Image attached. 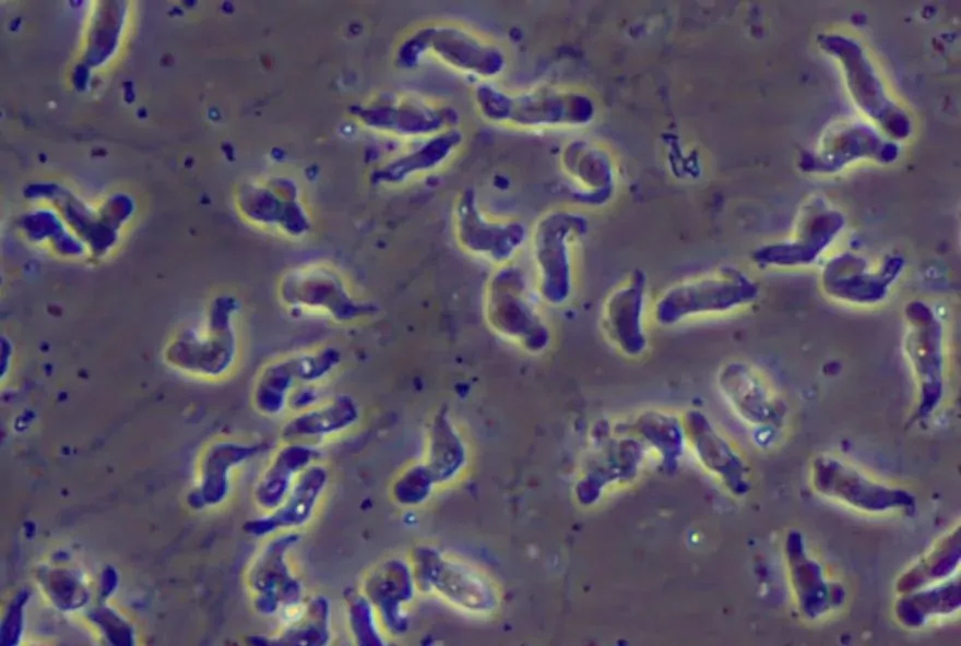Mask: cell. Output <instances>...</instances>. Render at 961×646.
Returning <instances> with one entry per match:
<instances>
[{"instance_id": "1", "label": "cell", "mask_w": 961, "mask_h": 646, "mask_svg": "<svg viewBox=\"0 0 961 646\" xmlns=\"http://www.w3.org/2000/svg\"><path fill=\"white\" fill-rule=\"evenodd\" d=\"M759 295V284L745 271L724 266L672 285L657 297L652 314L659 325L671 327L693 318L735 312Z\"/></svg>"}, {"instance_id": "2", "label": "cell", "mask_w": 961, "mask_h": 646, "mask_svg": "<svg viewBox=\"0 0 961 646\" xmlns=\"http://www.w3.org/2000/svg\"><path fill=\"white\" fill-rule=\"evenodd\" d=\"M903 352L917 391L912 421L928 418L945 393V328L935 309L924 300L904 306Z\"/></svg>"}, {"instance_id": "3", "label": "cell", "mask_w": 961, "mask_h": 646, "mask_svg": "<svg viewBox=\"0 0 961 646\" xmlns=\"http://www.w3.org/2000/svg\"><path fill=\"white\" fill-rule=\"evenodd\" d=\"M472 99L484 120L511 129L526 130L578 122L586 116L584 101L576 96L541 91H507L490 82L477 83Z\"/></svg>"}, {"instance_id": "4", "label": "cell", "mask_w": 961, "mask_h": 646, "mask_svg": "<svg viewBox=\"0 0 961 646\" xmlns=\"http://www.w3.org/2000/svg\"><path fill=\"white\" fill-rule=\"evenodd\" d=\"M277 296L289 309L320 313L339 324L355 323L378 312L375 303L352 295L337 271L323 264L285 272L278 280Z\"/></svg>"}, {"instance_id": "5", "label": "cell", "mask_w": 961, "mask_h": 646, "mask_svg": "<svg viewBox=\"0 0 961 646\" xmlns=\"http://www.w3.org/2000/svg\"><path fill=\"white\" fill-rule=\"evenodd\" d=\"M810 482L819 495L867 514L911 511L916 504L911 491L875 480L830 454L812 459Z\"/></svg>"}, {"instance_id": "6", "label": "cell", "mask_w": 961, "mask_h": 646, "mask_svg": "<svg viewBox=\"0 0 961 646\" xmlns=\"http://www.w3.org/2000/svg\"><path fill=\"white\" fill-rule=\"evenodd\" d=\"M485 315L491 328L531 354L550 344V331L525 294L522 273L503 267L488 282Z\"/></svg>"}, {"instance_id": "7", "label": "cell", "mask_w": 961, "mask_h": 646, "mask_svg": "<svg viewBox=\"0 0 961 646\" xmlns=\"http://www.w3.org/2000/svg\"><path fill=\"white\" fill-rule=\"evenodd\" d=\"M419 51L428 52L447 68L489 82L507 68L506 51L495 41L472 28L452 23H437L419 34Z\"/></svg>"}, {"instance_id": "8", "label": "cell", "mask_w": 961, "mask_h": 646, "mask_svg": "<svg viewBox=\"0 0 961 646\" xmlns=\"http://www.w3.org/2000/svg\"><path fill=\"white\" fill-rule=\"evenodd\" d=\"M899 255L886 258L877 267L862 255L845 252L831 258L820 273V287L830 299L854 307L883 302L904 272Z\"/></svg>"}, {"instance_id": "9", "label": "cell", "mask_w": 961, "mask_h": 646, "mask_svg": "<svg viewBox=\"0 0 961 646\" xmlns=\"http://www.w3.org/2000/svg\"><path fill=\"white\" fill-rule=\"evenodd\" d=\"M584 228L582 218L557 213L543 218L533 237V255L537 271V290L551 306L563 304L573 290V267L570 244Z\"/></svg>"}, {"instance_id": "10", "label": "cell", "mask_w": 961, "mask_h": 646, "mask_svg": "<svg viewBox=\"0 0 961 646\" xmlns=\"http://www.w3.org/2000/svg\"><path fill=\"white\" fill-rule=\"evenodd\" d=\"M453 229L464 251L493 263H506L525 239V228L519 222L487 217L472 188L462 190L454 201Z\"/></svg>"}, {"instance_id": "11", "label": "cell", "mask_w": 961, "mask_h": 646, "mask_svg": "<svg viewBox=\"0 0 961 646\" xmlns=\"http://www.w3.org/2000/svg\"><path fill=\"white\" fill-rule=\"evenodd\" d=\"M646 298L648 276L637 268L610 291L603 304L604 334L628 358L641 357L648 349Z\"/></svg>"}, {"instance_id": "12", "label": "cell", "mask_w": 961, "mask_h": 646, "mask_svg": "<svg viewBox=\"0 0 961 646\" xmlns=\"http://www.w3.org/2000/svg\"><path fill=\"white\" fill-rule=\"evenodd\" d=\"M784 553L792 591L803 618L818 620L843 603L844 588L826 577L822 565L809 554L799 530L787 533Z\"/></svg>"}, {"instance_id": "13", "label": "cell", "mask_w": 961, "mask_h": 646, "mask_svg": "<svg viewBox=\"0 0 961 646\" xmlns=\"http://www.w3.org/2000/svg\"><path fill=\"white\" fill-rule=\"evenodd\" d=\"M298 541V534L282 533L270 540L257 561L252 577L259 610L264 614L273 615L302 602V586L287 562V553Z\"/></svg>"}, {"instance_id": "14", "label": "cell", "mask_w": 961, "mask_h": 646, "mask_svg": "<svg viewBox=\"0 0 961 646\" xmlns=\"http://www.w3.org/2000/svg\"><path fill=\"white\" fill-rule=\"evenodd\" d=\"M844 226L839 212L812 214L803 223L795 239L766 246L752 256L759 267L795 268L814 264Z\"/></svg>"}, {"instance_id": "15", "label": "cell", "mask_w": 961, "mask_h": 646, "mask_svg": "<svg viewBox=\"0 0 961 646\" xmlns=\"http://www.w3.org/2000/svg\"><path fill=\"white\" fill-rule=\"evenodd\" d=\"M328 482V469L321 464H312L299 475L276 509L249 523L248 531L264 537L305 526L312 518Z\"/></svg>"}, {"instance_id": "16", "label": "cell", "mask_w": 961, "mask_h": 646, "mask_svg": "<svg viewBox=\"0 0 961 646\" xmlns=\"http://www.w3.org/2000/svg\"><path fill=\"white\" fill-rule=\"evenodd\" d=\"M716 383L721 394L745 421L763 424L773 419L776 408L772 393L750 363L741 360L724 363L716 374Z\"/></svg>"}, {"instance_id": "17", "label": "cell", "mask_w": 961, "mask_h": 646, "mask_svg": "<svg viewBox=\"0 0 961 646\" xmlns=\"http://www.w3.org/2000/svg\"><path fill=\"white\" fill-rule=\"evenodd\" d=\"M358 419V406L348 394H337L318 405L295 412L281 429L284 442L323 440L349 429Z\"/></svg>"}, {"instance_id": "18", "label": "cell", "mask_w": 961, "mask_h": 646, "mask_svg": "<svg viewBox=\"0 0 961 646\" xmlns=\"http://www.w3.org/2000/svg\"><path fill=\"white\" fill-rule=\"evenodd\" d=\"M317 448L305 442H285L272 456L256 489L261 509L271 512L286 498L299 475L315 464Z\"/></svg>"}, {"instance_id": "19", "label": "cell", "mask_w": 961, "mask_h": 646, "mask_svg": "<svg viewBox=\"0 0 961 646\" xmlns=\"http://www.w3.org/2000/svg\"><path fill=\"white\" fill-rule=\"evenodd\" d=\"M960 607L961 587L959 578H956L900 595L893 613L902 626L918 629L932 618L958 612Z\"/></svg>"}, {"instance_id": "20", "label": "cell", "mask_w": 961, "mask_h": 646, "mask_svg": "<svg viewBox=\"0 0 961 646\" xmlns=\"http://www.w3.org/2000/svg\"><path fill=\"white\" fill-rule=\"evenodd\" d=\"M687 429L709 467L717 472L734 492L747 490L745 468L726 440L719 434L708 418L697 411L686 416Z\"/></svg>"}, {"instance_id": "21", "label": "cell", "mask_w": 961, "mask_h": 646, "mask_svg": "<svg viewBox=\"0 0 961 646\" xmlns=\"http://www.w3.org/2000/svg\"><path fill=\"white\" fill-rule=\"evenodd\" d=\"M960 559L961 531L957 525L897 578L894 589L902 595L944 582L958 570Z\"/></svg>"}, {"instance_id": "22", "label": "cell", "mask_w": 961, "mask_h": 646, "mask_svg": "<svg viewBox=\"0 0 961 646\" xmlns=\"http://www.w3.org/2000/svg\"><path fill=\"white\" fill-rule=\"evenodd\" d=\"M299 354L280 358L265 366L256 383L254 403L264 415L276 416L287 408L290 392L307 384Z\"/></svg>"}, {"instance_id": "23", "label": "cell", "mask_w": 961, "mask_h": 646, "mask_svg": "<svg viewBox=\"0 0 961 646\" xmlns=\"http://www.w3.org/2000/svg\"><path fill=\"white\" fill-rule=\"evenodd\" d=\"M283 630L275 637L277 644L322 646L331 637V606L322 595L288 608ZM283 611V612H284Z\"/></svg>"}, {"instance_id": "24", "label": "cell", "mask_w": 961, "mask_h": 646, "mask_svg": "<svg viewBox=\"0 0 961 646\" xmlns=\"http://www.w3.org/2000/svg\"><path fill=\"white\" fill-rule=\"evenodd\" d=\"M855 58L859 70H853L845 65L851 89L855 97L864 89L856 100L863 106L864 110L886 125L888 124L887 115L895 116L899 112L893 111V107L882 94L881 86L878 84L867 62L864 61V57L857 47Z\"/></svg>"}, {"instance_id": "25", "label": "cell", "mask_w": 961, "mask_h": 646, "mask_svg": "<svg viewBox=\"0 0 961 646\" xmlns=\"http://www.w3.org/2000/svg\"><path fill=\"white\" fill-rule=\"evenodd\" d=\"M320 402V391L317 384H299L289 394L287 408L295 412L309 409Z\"/></svg>"}]
</instances>
